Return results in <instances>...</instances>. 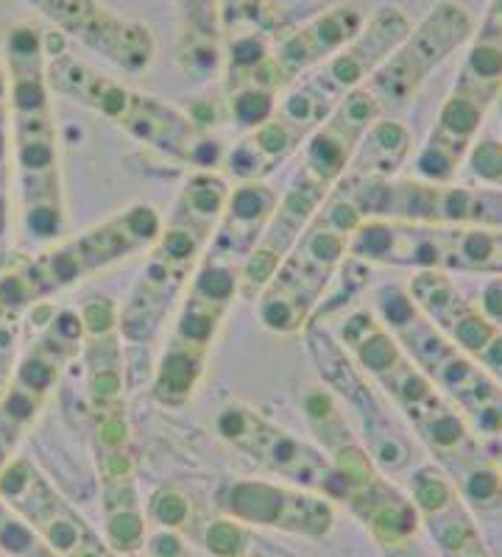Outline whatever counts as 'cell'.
Here are the masks:
<instances>
[{
	"instance_id": "cell-1",
	"label": "cell",
	"mask_w": 502,
	"mask_h": 557,
	"mask_svg": "<svg viewBox=\"0 0 502 557\" xmlns=\"http://www.w3.org/2000/svg\"><path fill=\"white\" fill-rule=\"evenodd\" d=\"M414 28L400 7H382L366 20L350 45L335 57L307 70L299 82L287 87L277 109L262 126L226 153V171L237 182H262V176L299 151L313 132L335 112V107L371 76V70L394 51Z\"/></svg>"
},
{
	"instance_id": "cell-2",
	"label": "cell",
	"mask_w": 502,
	"mask_h": 557,
	"mask_svg": "<svg viewBox=\"0 0 502 557\" xmlns=\"http://www.w3.org/2000/svg\"><path fill=\"white\" fill-rule=\"evenodd\" d=\"M366 20L369 12L355 0L316 12L273 42L262 28L248 37L232 39L223 82L230 121L243 132L262 126L287 87L350 45L366 26Z\"/></svg>"
},
{
	"instance_id": "cell-3",
	"label": "cell",
	"mask_w": 502,
	"mask_h": 557,
	"mask_svg": "<svg viewBox=\"0 0 502 557\" xmlns=\"http://www.w3.org/2000/svg\"><path fill=\"white\" fill-rule=\"evenodd\" d=\"M230 198V187L216 171H193L162 223L146 268L118 312V330L128 343L154 341L162 323L185 296L193 273L210 246Z\"/></svg>"
},
{
	"instance_id": "cell-4",
	"label": "cell",
	"mask_w": 502,
	"mask_h": 557,
	"mask_svg": "<svg viewBox=\"0 0 502 557\" xmlns=\"http://www.w3.org/2000/svg\"><path fill=\"white\" fill-rule=\"evenodd\" d=\"M9 103L14 109V143L23 178L26 226L37 240H57L64 226L57 128L48 101L45 39L34 23H17L7 34Z\"/></svg>"
},
{
	"instance_id": "cell-5",
	"label": "cell",
	"mask_w": 502,
	"mask_h": 557,
	"mask_svg": "<svg viewBox=\"0 0 502 557\" xmlns=\"http://www.w3.org/2000/svg\"><path fill=\"white\" fill-rule=\"evenodd\" d=\"M341 343L352 360L380 382L382 391L400 405L416 435L464 482L489 462L480 457L466 418L439 393L416 362L396 346L394 335L371 310H355L341 323Z\"/></svg>"
},
{
	"instance_id": "cell-6",
	"label": "cell",
	"mask_w": 502,
	"mask_h": 557,
	"mask_svg": "<svg viewBox=\"0 0 502 557\" xmlns=\"http://www.w3.org/2000/svg\"><path fill=\"white\" fill-rule=\"evenodd\" d=\"M360 223L357 176L346 171L257 296V315L268 332L296 335L305 330L338 268L344 265L352 235Z\"/></svg>"
},
{
	"instance_id": "cell-7",
	"label": "cell",
	"mask_w": 502,
	"mask_h": 557,
	"mask_svg": "<svg viewBox=\"0 0 502 557\" xmlns=\"http://www.w3.org/2000/svg\"><path fill=\"white\" fill-rule=\"evenodd\" d=\"M48 84L62 96L118 123L128 137L143 146L193 165L196 171H212V165L221 159V148H218L221 143L207 137L201 126L185 112L115 82L73 53H53L48 59Z\"/></svg>"
},
{
	"instance_id": "cell-8",
	"label": "cell",
	"mask_w": 502,
	"mask_h": 557,
	"mask_svg": "<svg viewBox=\"0 0 502 557\" xmlns=\"http://www.w3.org/2000/svg\"><path fill=\"white\" fill-rule=\"evenodd\" d=\"M375 307L382 326L441 396L464 412L466 424L480 435H502V387L421 315L407 290L380 287Z\"/></svg>"
},
{
	"instance_id": "cell-9",
	"label": "cell",
	"mask_w": 502,
	"mask_h": 557,
	"mask_svg": "<svg viewBox=\"0 0 502 557\" xmlns=\"http://www.w3.org/2000/svg\"><path fill=\"white\" fill-rule=\"evenodd\" d=\"M502 96V0H491L483 23L472 32L458 82L419 153L425 182H452L475 146L483 117Z\"/></svg>"
},
{
	"instance_id": "cell-10",
	"label": "cell",
	"mask_w": 502,
	"mask_h": 557,
	"mask_svg": "<svg viewBox=\"0 0 502 557\" xmlns=\"http://www.w3.org/2000/svg\"><path fill=\"white\" fill-rule=\"evenodd\" d=\"M241 265L204 253L187 285L176 326L154 374V399L162 407H182L191 401L207 368L212 341L223 315L241 296Z\"/></svg>"
},
{
	"instance_id": "cell-11",
	"label": "cell",
	"mask_w": 502,
	"mask_h": 557,
	"mask_svg": "<svg viewBox=\"0 0 502 557\" xmlns=\"http://www.w3.org/2000/svg\"><path fill=\"white\" fill-rule=\"evenodd\" d=\"M350 257L375 265L439 273L502 276V228L425 226L405 221H363L350 243Z\"/></svg>"
},
{
	"instance_id": "cell-12",
	"label": "cell",
	"mask_w": 502,
	"mask_h": 557,
	"mask_svg": "<svg viewBox=\"0 0 502 557\" xmlns=\"http://www.w3.org/2000/svg\"><path fill=\"white\" fill-rule=\"evenodd\" d=\"M355 176V173H352ZM363 221H405L425 226L502 228V187H458L416 178H360Z\"/></svg>"
},
{
	"instance_id": "cell-13",
	"label": "cell",
	"mask_w": 502,
	"mask_h": 557,
	"mask_svg": "<svg viewBox=\"0 0 502 557\" xmlns=\"http://www.w3.org/2000/svg\"><path fill=\"white\" fill-rule=\"evenodd\" d=\"M162 218L148 203H132L118 215L107 218L84 235L62 243L59 248L23 268L34 298H42L62 287H73L93 273L112 268L126 257L146 251L157 243Z\"/></svg>"
},
{
	"instance_id": "cell-14",
	"label": "cell",
	"mask_w": 502,
	"mask_h": 557,
	"mask_svg": "<svg viewBox=\"0 0 502 557\" xmlns=\"http://www.w3.org/2000/svg\"><path fill=\"white\" fill-rule=\"evenodd\" d=\"M475 32V20L464 7L441 0L419 26L407 32V37L388 53L371 76L360 84L377 101L382 114L402 107L416 96V89L436 73V67L446 62L461 45L469 42Z\"/></svg>"
},
{
	"instance_id": "cell-15",
	"label": "cell",
	"mask_w": 502,
	"mask_h": 557,
	"mask_svg": "<svg viewBox=\"0 0 502 557\" xmlns=\"http://www.w3.org/2000/svg\"><path fill=\"white\" fill-rule=\"evenodd\" d=\"M216 430L226 444L235 446L243 455L255 457L282 480L321 491L330 499H350V485L338 474L325 451H318L302 437L280 430L252 407L232 405L221 410L216 418Z\"/></svg>"
},
{
	"instance_id": "cell-16",
	"label": "cell",
	"mask_w": 502,
	"mask_h": 557,
	"mask_svg": "<svg viewBox=\"0 0 502 557\" xmlns=\"http://www.w3.org/2000/svg\"><path fill=\"white\" fill-rule=\"evenodd\" d=\"M302 332L307 335V348H310V357L318 368V376L325 380V385L332 393H338V399L355 410L363 437L369 444L371 460L380 462L385 471L405 469L407 462L414 460V449L396 426L394 416L377 399L369 382L363 380L350 351L316 323H307Z\"/></svg>"
},
{
	"instance_id": "cell-17",
	"label": "cell",
	"mask_w": 502,
	"mask_h": 557,
	"mask_svg": "<svg viewBox=\"0 0 502 557\" xmlns=\"http://www.w3.org/2000/svg\"><path fill=\"white\" fill-rule=\"evenodd\" d=\"M23 3L37 9L45 20H51L59 32L71 34L84 48L126 73H143L154 64L157 39L151 28L140 20L123 17L101 0H23Z\"/></svg>"
},
{
	"instance_id": "cell-18",
	"label": "cell",
	"mask_w": 502,
	"mask_h": 557,
	"mask_svg": "<svg viewBox=\"0 0 502 557\" xmlns=\"http://www.w3.org/2000/svg\"><path fill=\"white\" fill-rule=\"evenodd\" d=\"M407 296L414 298L421 315L441 332L450 343L464 351L477 368L502 387V326L491 321L480 307H475L455 287L446 273L416 271L407 285Z\"/></svg>"
},
{
	"instance_id": "cell-19",
	"label": "cell",
	"mask_w": 502,
	"mask_h": 557,
	"mask_svg": "<svg viewBox=\"0 0 502 557\" xmlns=\"http://www.w3.org/2000/svg\"><path fill=\"white\" fill-rule=\"evenodd\" d=\"M327 196H330V190H325V187H316L305 178H293L291 190L280 198L271 221L262 228L255 251H252V257H248L241 271V296L246 301H257L262 287L271 282L273 271L285 260L293 243L299 240L302 232L313 221V215L325 203Z\"/></svg>"
},
{
	"instance_id": "cell-20",
	"label": "cell",
	"mask_w": 502,
	"mask_h": 557,
	"mask_svg": "<svg viewBox=\"0 0 502 557\" xmlns=\"http://www.w3.org/2000/svg\"><path fill=\"white\" fill-rule=\"evenodd\" d=\"M232 519L266 524L299 535H327L332 527V505L318 496L271 485V482H235L223 494Z\"/></svg>"
},
{
	"instance_id": "cell-21",
	"label": "cell",
	"mask_w": 502,
	"mask_h": 557,
	"mask_svg": "<svg viewBox=\"0 0 502 557\" xmlns=\"http://www.w3.org/2000/svg\"><path fill=\"white\" fill-rule=\"evenodd\" d=\"M280 203V196L268 187L266 182H241L235 190H230L223 215L216 226L207 251L218 260L246 265V260L255 251L262 228L271 221L273 209Z\"/></svg>"
},
{
	"instance_id": "cell-22",
	"label": "cell",
	"mask_w": 502,
	"mask_h": 557,
	"mask_svg": "<svg viewBox=\"0 0 502 557\" xmlns=\"http://www.w3.org/2000/svg\"><path fill=\"white\" fill-rule=\"evenodd\" d=\"M179 3V67L187 82L207 84L223 67L221 0H176Z\"/></svg>"
},
{
	"instance_id": "cell-23",
	"label": "cell",
	"mask_w": 502,
	"mask_h": 557,
	"mask_svg": "<svg viewBox=\"0 0 502 557\" xmlns=\"http://www.w3.org/2000/svg\"><path fill=\"white\" fill-rule=\"evenodd\" d=\"M411 151V134L402 123L377 121L360 139L350 173L360 178H394Z\"/></svg>"
},
{
	"instance_id": "cell-24",
	"label": "cell",
	"mask_w": 502,
	"mask_h": 557,
	"mask_svg": "<svg viewBox=\"0 0 502 557\" xmlns=\"http://www.w3.org/2000/svg\"><path fill=\"white\" fill-rule=\"evenodd\" d=\"M204 546L216 557H296L285 549H277L268 541L257 539L255 532L230 519H218L207 524Z\"/></svg>"
},
{
	"instance_id": "cell-25",
	"label": "cell",
	"mask_w": 502,
	"mask_h": 557,
	"mask_svg": "<svg viewBox=\"0 0 502 557\" xmlns=\"http://www.w3.org/2000/svg\"><path fill=\"white\" fill-rule=\"evenodd\" d=\"M268 0H221V23L226 42L260 32L266 23Z\"/></svg>"
},
{
	"instance_id": "cell-26",
	"label": "cell",
	"mask_w": 502,
	"mask_h": 557,
	"mask_svg": "<svg viewBox=\"0 0 502 557\" xmlns=\"http://www.w3.org/2000/svg\"><path fill=\"white\" fill-rule=\"evenodd\" d=\"M148 513H151L154 521H159L162 527H171L173 530V527L185 524L191 507H187L185 496L171 491V487H162V491L154 494L151 505H148Z\"/></svg>"
},
{
	"instance_id": "cell-27",
	"label": "cell",
	"mask_w": 502,
	"mask_h": 557,
	"mask_svg": "<svg viewBox=\"0 0 502 557\" xmlns=\"http://www.w3.org/2000/svg\"><path fill=\"white\" fill-rule=\"evenodd\" d=\"M472 171L483 182L494 184V187H502V146L494 143V139H486V143H477V148L469 157Z\"/></svg>"
},
{
	"instance_id": "cell-28",
	"label": "cell",
	"mask_w": 502,
	"mask_h": 557,
	"mask_svg": "<svg viewBox=\"0 0 502 557\" xmlns=\"http://www.w3.org/2000/svg\"><path fill=\"white\" fill-rule=\"evenodd\" d=\"M14 341H17L14 323L0 315V399L9 391V376H12L14 366Z\"/></svg>"
},
{
	"instance_id": "cell-29",
	"label": "cell",
	"mask_w": 502,
	"mask_h": 557,
	"mask_svg": "<svg viewBox=\"0 0 502 557\" xmlns=\"http://www.w3.org/2000/svg\"><path fill=\"white\" fill-rule=\"evenodd\" d=\"M480 310L491 318L494 323L502 326V276L491 278L489 285L483 287V301H480Z\"/></svg>"
}]
</instances>
